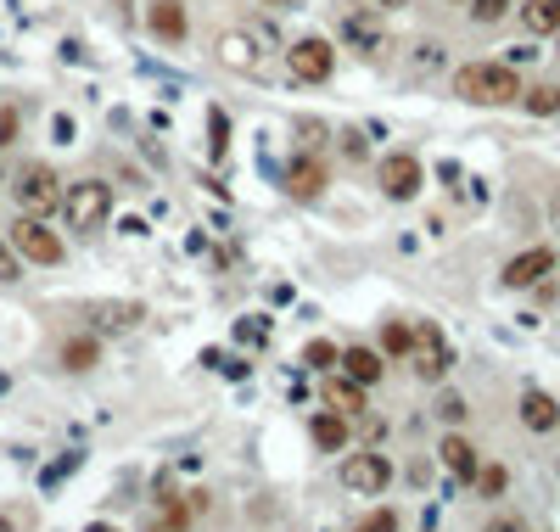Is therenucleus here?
Listing matches in <instances>:
<instances>
[{"instance_id":"f257e3e1","label":"nucleus","mask_w":560,"mask_h":532,"mask_svg":"<svg viewBox=\"0 0 560 532\" xmlns=\"http://www.w3.org/2000/svg\"><path fill=\"white\" fill-rule=\"evenodd\" d=\"M213 56H219L230 73L264 79L269 62H275V34H269L264 23H236V28H224L219 40H213Z\"/></svg>"},{"instance_id":"f03ea898","label":"nucleus","mask_w":560,"mask_h":532,"mask_svg":"<svg viewBox=\"0 0 560 532\" xmlns=\"http://www.w3.org/2000/svg\"><path fill=\"white\" fill-rule=\"evenodd\" d=\"M454 96L471 107H510V101H521V79L510 62H465L454 73Z\"/></svg>"},{"instance_id":"7ed1b4c3","label":"nucleus","mask_w":560,"mask_h":532,"mask_svg":"<svg viewBox=\"0 0 560 532\" xmlns=\"http://www.w3.org/2000/svg\"><path fill=\"white\" fill-rule=\"evenodd\" d=\"M62 219H68V230H79V236H96L101 224L112 219V185L107 180H73L68 191H62Z\"/></svg>"},{"instance_id":"20e7f679","label":"nucleus","mask_w":560,"mask_h":532,"mask_svg":"<svg viewBox=\"0 0 560 532\" xmlns=\"http://www.w3.org/2000/svg\"><path fill=\"white\" fill-rule=\"evenodd\" d=\"M12 202L23 213H34V219H45V213L62 202V180H56V168L51 163H23V168H17V180H12Z\"/></svg>"},{"instance_id":"39448f33","label":"nucleus","mask_w":560,"mask_h":532,"mask_svg":"<svg viewBox=\"0 0 560 532\" xmlns=\"http://www.w3.org/2000/svg\"><path fill=\"white\" fill-rule=\"evenodd\" d=\"M409 364H415V376L420 381H443L448 376V364H454V348L443 342V331H437L432 320H420L415 331H409Z\"/></svg>"},{"instance_id":"423d86ee","label":"nucleus","mask_w":560,"mask_h":532,"mask_svg":"<svg viewBox=\"0 0 560 532\" xmlns=\"http://www.w3.org/2000/svg\"><path fill=\"white\" fill-rule=\"evenodd\" d=\"M12 247H17V258H28V264H62L68 258V247H62V236H56L45 219H34V213H23V219L12 224Z\"/></svg>"},{"instance_id":"0eeeda50","label":"nucleus","mask_w":560,"mask_h":532,"mask_svg":"<svg viewBox=\"0 0 560 532\" xmlns=\"http://www.w3.org/2000/svg\"><path fill=\"white\" fill-rule=\"evenodd\" d=\"M286 73H292L297 84H325L336 73V45L325 40V34H308V40H297L292 51H286Z\"/></svg>"},{"instance_id":"6e6552de","label":"nucleus","mask_w":560,"mask_h":532,"mask_svg":"<svg viewBox=\"0 0 560 532\" xmlns=\"http://www.w3.org/2000/svg\"><path fill=\"white\" fill-rule=\"evenodd\" d=\"M84 314H90V331L96 336H129L146 320V303H135V297H96Z\"/></svg>"},{"instance_id":"1a4fd4ad","label":"nucleus","mask_w":560,"mask_h":532,"mask_svg":"<svg viewBox=\"0 0 560 532\" xmlns=\"http://www.w3.org/2000/svg\"><path fill=\"white\" fill-rule=\"evenodd\" d=\"M280 185H286V196H297V202H320L331 174H325L320 152H297L292 163H286V174H280Z\"/></svg>"},{"instance_id":"9d476101","label":"nucleus","mask_w":560,"mask_h":532,"mask_svg":"<svg viewBox=\"0 0 560 532\" xmlns=\"http://www.w3.org/2000/svg\"><path fill=\"white\" fill-rule=\"evenodd\" d=\"M420 185H426V168H420L415 152H392V157H381V191H387L392 202H409Z\"/></svg>"},{"instance_id":"9b49d317","label":"nucleus","mask_w":560,"mask_h":532,"mask_svg":"<svg viewBox=\"0 0 560 532\" xmlns=\"http://www.w3.org/2000/svg\"><path fill=\"white\" fill-rule=\"evenodd\" d=\"M146 28H152L157 45H185V34H191L185 0H152V6H146Z\"/></svg>"},{"instance_id":"f8f14e48","label":"nucleus","mask_w":560,"mask_h":532,"mask_svg":"<svg viewBox=\"0 0 560 532\" xmlns=\"http://www.w3.org/2000/svg\"><path fill=\"white\" fill-rule=\"evenodd\" d=\"M392 482V465L381 460V454H348L342 460V488L353 493H381Z\"/></svg>"},{"instance_id":"ddd939ff","label":"nucleus","mask_w":560,"mask_h":532,"mask_svg":"<svg viewBox=\"0 0 560 532\" xmlns=\"http://www.w3.org/2000/svg\"><path fill=\"white\" fill-rule=\"evenodd\" d=\"M549 269H555V252H549V247H527V252H516V258L504 264V275H499V280L521 292V286H538V280H544Z\"/></svg>"},{"instance_id":"4468645a","label":"nucleus","mask_w":560,"mask_h":532,"mask_svg":"<svg viewBox=\"0 0 560 532\" xmlns=\"http://www.w3.org/2000/svg\"><path fill=\"white\" fill-rule=\"evenodd\" d=\"M342 40H348L359 56H381V51H387L381 17H370V12H348V17H342Z\"/></svg>"},{"instance_id":"2eb2a0df","label":"nucleus","mask_w":560,"mask_h":532,"mask_svg":"<svg viewBox=\"0 0 560 532\" xmlns=\"http://www.w3.org/2000/svg\"><path fill=\"white\" fill-rule=\"evenodd\" d=\"M336 364H342V376H348V381H359V387H376V381H381V370H387L376 348H342V353H336Z\"/></svg>"},{"instance_id":"dca6fc26","label":"nucleus","mask_w":560,"mask_h":532,"mask_svg":"<svg viewBox=\"0 0 560 532\" xmlns=\"http://www.w3.org/2000/svg\"><path fill=\"white\" fill-rule=\"evenodd\" d=\"M521 426H527V432H555L560 404L549 398V392H527V398H521Z\"/></svg>"},{"instance_id":"f3484780","label":"nucleus","mask_w":560,"mask_h":532,"mask_svg":"<svg viewBox=\"0 0 560 532\" xmlns=\"http://www.w3.org/2000/svg\"><path fill=\"white\" fill-rule=\"evenodd\" d=\"M521 28L527 34H560V0H521Z\"/></svg>"},{"instance_id":"a211bd4d","label":"nucleus","mask_w":560,"mask_h":532,"mask_svg":"<svg viewBox=\"0 0 560 532\" xmlns=\"http://www.w3.org/2000/svg\"><path fill=\"white\" fill-rule=\"evenodd\" d=\"M437 454H443V465H448L454 476H460V482H471V476H476V448L465 443V437H454V432H448Z\"/></svg>"},{"instance_id":"6ab92c4d","label":"nucleus","mask_w":560,"mask_h":532,"mask_svg":"<svg viewBox=\"0 0 560 532\" xmlns=\"http://www.w3.org/2000/svg\"><path fill=\"white\" fill-rule=\"evenodd\" d=\"M325 404H331L336 415H359V409H364V387H359V381H348V376H336V381H325Z\"/></svg>"},{"instance_id":"aec40b11","label":"nucleus","mask_w":560,"mask_h":532,"mask_svg":"<svg viewBox=\"0 0 560 532\" xmlns=\"http://www.w3.org/2000/svg\"><path fill=\"white\" fill-rule=\"evenodd\" d=\"M62 364H68V370H96V364H101L96 331H90V336H68V342H62Z\"/></svg>"},{"instance_id":"412c9836","label":"nucleus","mask_w":560,"mask_h":532,"mask_svg":"<svg viewBox=\"0 0 560 532\" xmlns=\"http://www.w3.org/2000/svg\"><path fill=\"white\" fill-rule=\"evenodd\" d=\"M314 443L325 448V454H336V448H348V415H314Z\"/></svg>"},{"instance_id":"4be33fe9","label":"nucleus","mask_w":560,"mask_h":532,"mask_svg":"<svg viewBox=\"0 0 560 532\" xmlns=\"http://www.w3.org/2000/svg\"><path fill=\"white\" fill-rule=\"evenodd\" d=\"M208 152H213V163H224V152H230V118H224V107H208Z\"/></svg>"},{"instance_id":"5701e85b","label":"nucleus","mask_w":560,"mask_h":532,"mask_svg":"<svg viewBox=\"0 0 560 532\" xmlns=\"http://www.w3.org/2000/svg\"><path fill=\"white\" fill-rule=\"evenodd\" d=\"M476 493H482V499H499L504 488H510V471H504V465H476Z\"/></svg>"},{"instance_id":"b1692460","label":"nucleus","mask_w":560,"mask_h":532,"mask_svg":"<svg viewBox=\"0 0 560 532\" xmlns=\"http://www.w3.org/2000/svg\"><path fill=\"white\" fill-rule=\"evenodd\" d=\"M303 364H314V370H331L336 364V342H325V336H314L303 348Z\"/></svg>"},{"instance_id":"393cba45","label":"nucleus","mask_w":560,"mask_h":532,"mask_svg":"<svg viewBox=\"0 0 560 532\" xmlns=\"http://www.w3.org/2000/svg\"><path fill=\"white\" fill-rule=\"evenodd\" d=\"M521 107H527L532 118H549V112H555V90H521Z\"/></svg>"},{"instance_id":"a878e982","label":"nucleus","mask_w":560,"mask_h":532,"mask_svg":"<svg viewBox=\"0 0 560 532\" xmlns=\"http://www.w3.org/2000/svg\"><path fill=\"white\" fill-rule=\"evenodd\" d=\"M381 348H387L392 359H404V353H409V325H398V320H392L387 331H381Z\"/></svg>"},{"instance_id":"bb28decb","label":"nucleus","mask_w":560,"mask_h":532,"mask_svg":"<svg viewBox=\"0 0 560 532\" xmlns=\"http://www.w3.org/2000/svg\"><path fill=\"white\" fill-rule=\"evenodd\" d=\"M432 68H443V45L426 40V45H415V73H432Z\"/></svg>"},{"instance_id":"cd10ccee","label":"nucleus","mask_w":560,"mask_h":532,"mask_svg":"<svg viewBox=\"0 0 560 532\" xmlns=\"http://www.w3.org/2000/svg\"><path fill=\"white\" fill-rule=\"evenodd\" d=\"M504 12H510V0H471V17H476V23H499Z\"/></svg>"},{"instance_id":"c85d7f7f","label":"nucleus","mask_w":560,"mask_h":532,"mask_svg":"<svg viewBox=\"0 0 560 532\" xmlns=\"http://www.w3.org/2000/svg\"><path fill=\"white\" fill-rule=\"evenodd\" d=\"M353 532H398V510H376V516H364Z\"/></svg>"},{"instance_id":"c756f323","label":"nucleus","mask_w":560,"mask_h":532,"mask_svg":"<svg viewBox=\"0 0 560 532\" xmlns=\"http://www.w3.org/2000/svg\"><path fill=\"white\" fill-rule=\"evenodd\" d=\"M437 415H443L448 426H460V420H465V398H460V392H443V398H437Z\"/></svg>"},{"instance_id":"7c9ffc66","label":"nucleus","mask_w":560,"mask_h":532,"mask_svg":"<svg viewBox=\"0 0 560 532\" xmlns=\"http://www.w3.org/2000/svg\"><path fill=\"white\" fill-rule=\"evenodd\" d=\"M17 275H23V258H17V247H0V280L12 286Z\"/></svg>"},{"instance_id":"2f4dec72","label":"nucleus","mask_w":560,"mask_h":532,"mask_svg":"<svg viewBox=\"0 0 560 532\" xmlns=\"http://www.w3.org/2000/svg\"><path fill=\"white\" fill-rule=\"evenodd\" d=\"M17 140V107H0V146Z\"/></svg>"},{"instance_id":"473e14b6","label":"nucleus","mask_w":560,"mask_h":532,"mask_svg":"<svg viewBox=\"0 0 560 532\" xmlns=\"http://www.w3.org/2000/svg\"><path fill=\"white\" fill-rule=\"evenodd\" d=\"M34 527V516H28V510H17V516H6V510H0V532H28Z\"/></svg>"},{"instance_id":"72a5a7b5","label":"nucleus","mask_w":560,"mask_h":532,"mask_svg":"<svg viewBox=\"0 0 560 532\" xmlns=\"http://www.w3.org/2000/svg\"><path fill=\"white\" fill-rule=\"evenodd\" d=\"M482 532H521V527H516V521H488Z\"/></svg>"},{"instance_id":"f704fd0d","label":"nucleus","mask_w":560,"mask_h":532,"mask_svg":"<svg viewBox=\"0 0 560 532\" xmlns=\"http://www.w3.org/2000/svg\"><path fill=\"white\" fill-rule=\"evenodd\" d=\"M398 6H409V0H376V12H398Z\"/></svg>"},{"instance_id":"c9c22d12","label":"nucleus","mask_w":560,"mask_h":532,"mask_svg":"<svg viewBox=\"0 0 560 532\" xmlns=\"http://www.w3.org/2000/svg\"><path fill=\"white\" fill-rule=\"evenodd\" d=\"M264 6H297V0H264Z\"/></svg>"},{"instance_id":"e433bc0d","label":"nucleus","mask_w":560,"mask_h":532,"mask_svg":"<svg viewBox=\"0 0 560 532\" xmlns=\"http://www.w3.org/2000/svg\"><path fill=\"white\" fill-rule=\"evenodd\" d=\"M555 230H560V196H555Z\"/></svg>"},{"instance_id":"4c0bfd02","label":"nucleus","mask_w":560,"mask_h":532,"mask_svg":"<svg viewBox=\"0 0 560 532\" xmlns=\"http://www.w3.org/2000/svg\"><path fill=\"white\" fill-rule=\"evenodd\" d=\"M555 112H560V90H555Z\"/></svg>"},{"instance_id":"58836bf2","label":"nucleus","mask_w":560,"mask_h":532,"mask_svg":"<svg viewBox=\"0 0 560 532\" xmlns=\"http://www.w3.org/2000/svg\"><path fill=\"white\" fill-rule=\"evenodd\" d=\"M0 185H6V174H0Z\"/></svg>"}]
</instances>
